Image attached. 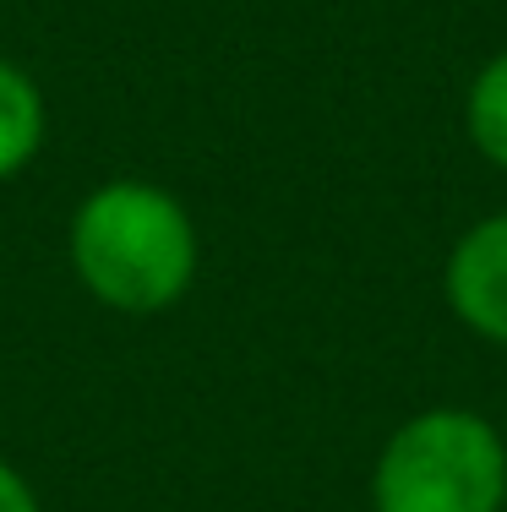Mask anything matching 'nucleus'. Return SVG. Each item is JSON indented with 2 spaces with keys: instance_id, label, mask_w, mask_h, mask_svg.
I'll return each mask as SVG.
<instances>
[{
  "instance_id": "f03ea898",
  "label": "nucleus",
  "mask_w": 507,
  "mask_h": 512,
  "mask_svg": "<svg viewBox=\"0 0 507 512\" xmlns=\"http://www.w3.org/2000/svg\"><path fill=\"white\" fill-rule=\"evenodd\" d=\"M507 442L475 409H420L382 442L371 512H502Z\"/></svg>"
},
{
  "instance_id": "20e7f679",
  "label": "nucleus",
  "mask_w": 507,
  "mask_h": 512,
  "mask_svg": "<svg viewBox=\"0 0 507 512\" xmlns=\"http://www.w3.org/2000/svg\"><path fill=\"white\" fill-rule=\"evenodd\" d=\"M44 137H50V104L39 82L17 60H0V180L22 175L39 158Z\"/></svg>"
},
{
  "instance_id": "423d86ee",
  "label": "nucleus",
  "mask_w": 507,
  "mask_h": 512,
  "mask_svg": "<svg viewBox=\"0 0 507 512\" xmlns=\"http://www.w3.org/2000/svg\"><path fill=\"white\" fill-rule=\"evenodd\" d=\"M0 512H44L39 491H33L28 474H22L11 458H0Z\"/></svg>"
},
{
  "instance_id": "7ed1b4c3",
  "label": "nucleus",
  "mask_w": 507,
  "mask_h": 512,
  "mask_svg": "<svg viewBox=\"0 0 507 512\" xmlns=\"http://www.w3.org/2000/svg\"><path fill=\"white\" fill-rule=\"evenodd\" d=\"M442 300L475 338L507 349V213L469 224L442 267Z\"/></svg>"
},
{
  "instance_id": "39448f33",
  "label": "nucleus",
  "mask_w": 507,
  "mask_h": 512,
  "mask_svg": "<svg viewBox=\"0 0 507 512\" xmlns=\"http://www.w3.org/2000/svg\"><path fill=\"white\" fill-rule=\"evenodd\" d=\"M464 131L475 142V153L486 164L507 169V50L491 55L486 66L475 71L464 93Z\"/></svg>"
},
{
  "instance_id": "f257e3e1",
  "label": "nucleus",
  "mask_w": 507,
  "mask_h": 512,
  "mask_svg": "<svg viewBox=\"0 0 507 512\" xmlns=\"http://www.w3.org/2000/svg\"><path fill=\"white\" fill-rule=\"evenodd\" d=\"M77 284L120 316H159L197 284L202 240L186 202L153 180H104L77 202L66 229Z\"/></svg>"
}]
</instances>
